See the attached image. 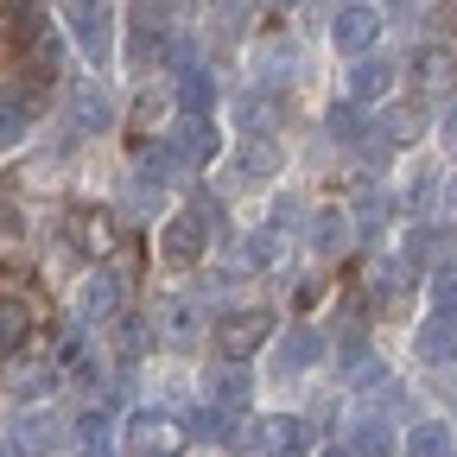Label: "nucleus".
Instances as JSON below:
<instances>
[{
  "instance_id": "obj_33",
  "label": "nucleus",
  "mask_w": 457,
  "mask_h": 457,
  "mask_svg": "<svg viewBox=\"0 0 457 457\" xmlns=\"http://www.w3.org/2000/svg\"><path fill=\"white\" fill-rule=\"evenodd\" d=\"M279 242H273V228H254V236L242 242V267H273Z\"/></svg>"
},
{
  "instance_id": "obj_34",
  "label": "nucleus",
  "mask_w": 457,
  "mask_h": 457,
  "mask_svg": "<svg viewBox=\"0 0 457 457\" xmlns=\"http://www.w3.org/2000/svg\"><path fill=\"white\" fill-rule=\"evenodd\" d=\"M438 185H445L438 171H413V185H407V204H413V210H432V204H438Z\"/></svg>"
},
{
  "instance_id": "obj_5",
  "label": "nucleus",
  "mask_w": 457,
  "mask_h": 457,
  "mask_svg": "<svg viewBox=\"0 0 457 457\" xmlns=\"http://www.w3.org/2000/svg\"><path fill=\"white\" fill-rule=\"evenodd\" d=\"M210 153H216V128L204 121V114H179L171 121V140H165V159H171V171H197V165H210Z\"/></svg>"
},
{
  "instance_id": "obj_35",
  "label": "nucleus",
  "mask_w": 457,
  "mask_h": 457,
  "mask_svg": "<svg viewBox=\"0 0 457 457\" xmlns=\"http://www.w3.org/2000/svg\"><path fill=\"white\" fill-rule=\"evenodd\" d=\"M432 312H445V318H457V273L445 267L438 279H432Z\"/></svg>"
},
{
  "instance_id": "obj_20",
  "label": "nucleus",
  "mask_w": 457,
  "mask_h": 457,
  "mask_svg": "<svg viewBox=\"0 0 457 457\" xmlns=\"http://www.w3.org/2000/svg\"><path fill=\"white\" fill-rule=\"evenodd\" d=\"M32 337V305L0 293V356H20V343Z\"/></svg>"
},
{
  "instance_id": "obj_13",
  "label": "nucleus",
  "mask_w": 457,
  "mask_h": 457,
  "mask_svg": "<svg viewBox=\"0 0 457 457\" xmlns=\"http://www.w3.org/2000/svg\"><path fill=\"white\" fill-rule=\"evenodd\" d=\"M254 451L261 457H305L312 451V426L305 420H261V432H254Z\"/></svg>"
},
{
  "instance_id": "obj_18",
  "label": "nucleus",
  "mask_w": 457,
  "mask_h": 457,
  "mask_svg": "<svg viewBox=\"0 0 457 457\" xmlns=\"http://www.w3.org/2000/svg\"><path fill=\"white\" fill-rule=\"evenodd\" d=\"M7 432H13L7 445H13L20 457H45V451H51V438H57V420H51V413H20Z\"/></svg>"
},
{
  "instance_id": "obj_10",
  "label": "nucleus",
  "mask_w": 457,
  "mask_h": 457,
  "mask_svg": "<svg viewBox=\"0 0 457 457\" xmlns=\"http://www.w3.org/2000/svg\"><path fill=\"white\" fill-rule=\"evenodd\" d=\"M179 445H185L179 420H165V413H134L128 420V451L134 457H171Z\"/></svg>"
},
{
  "instance_id": "obj_28",
  "label": "nucleus",
  "mask_w": 457,
  "mask_h": 457,
  "mask_svg": "<svg viewBox=\"0 0 457 457\" xmlns=\"http://www.w3.org/2000/svg\"><path fill=\"white\" fill-rule=\"evenodd\" d=\"M57 369H64V375H77V381H96V375H102V369H96V350H89L83 337H71L64 350H57Z\"/></svg>"
},
{
  "instance_id": "obj_22",
  "label": "nucleus",
  "mask_w": 457,
  "mask_h": 457,
  "mask_svg": "<svg viewBox=\"0 0 457 457\" xmlns=\"http://www.w3.org/2000/svg\"><path fill=\"white\" fill-rule=\"evenodd\" d=\"M413 83H420L426 96L451 83V51H445V45H420V51H413Z\"/></svg>"
},
{
  "instance_id": "obj_6",
  "label": "nucleus",
  "mask_w": 457,
  "mask_h": 457,
  "mask_svg": "<svg viewBox=\"0 0 457 457\" xmlns=\"http://www.w3.org/2000/svg\"><path fill=\"white\" fill-rule=\"evenodd\" d=\"M267 330H273V312L248 305V312H228V318L216 324V343H222L228 362H242V356H254L261 343H267Z\"/></svg>"
},
{
  "instance_id": "obj_39",
  "label": "nucleus",
  "mask_w": 457,
  "mask_h": 457,
  "mask_svg": "<svg viewBox=\"0 0 457 457\" xmlns=\"http://www.w3.org/2000/svg\"><path fill=\"white\" fill-rule=\"evenodd\" d=\"M0 457H13V445H7V438H0Z\"/></svg>"
},
{
  "instance_id": "obj_2",
  "label": "nucleus",
  "mask_w": 457,
  "mask_h": 457,
  "mask_svg": "<svg viewBox=\"0 0 457 457\" xmlns=\"http://www.w3.org/2000/svg\"><path fill=\"white\" fill-rule=\"evenodd\" d=\"M204 248H210V222H204L197 210L165 216V228H159V254H165V267H197Z\"/></svg>"
},
{
  "instance_id": "obj_19",
  "label": "nucleus",
  "mask_w": 457,
  "mask_h": 457,
  "mask_svg": "<svg viewBox=\"0 0 457 457\" xmlns=\"http://www.w3.org/2000/svg\"><path fill=\"white\" fill-rule=\"evenodd\" d=\"M350 457H387L394 451V432H387V420L381 413H356V426H350V445H343Z\"/></svg>"
},
{
  "instance_id": "obj_40",
  "label": "nucleus",
  "mask_w": 457,
  "mask_h": 457,
  "mask_svg": "<svg viewBox=\"0 0 457 457\" xmlns=\"http://www.w3.org/2000/svg\"><path fill=\"white\" fill-rule=\"evenodd\" d=\"M324 457H350V451H324Z\"/></svg>"
},
{
  "instance_id": "obj_15",
  "label": "nucleus",
  "mask_w": 457,
  "mask_h": 457,
  "mask_svg": "<svg viewBox=\"0 0 457 457\" xmlns=\"http://www.w3.org/2000/svg\"><path fill=\"white\" fill-rule=\"evenodd\" d=\"M394 57H375V51H362L356 57V71H350V102H381L387 89H394Z\"/></svg>"
},
{
  "instance_id": "obj_32",
  "label": "nucleus",
  "mask_w": 457,
  "mask_h": 457,
  "mask_svg": "<svg viewBox=\"0 0 457 457\" xmlns=\"http://www.w3.org/2000/svg\"><path fill=\"white\" fill-rule=\"evenodd\" d=\"M445 248H451V236H445V228L420 222V228H413V242H407V261H420V267H426V261H432V254H445Z\"/></svg>"
},
{
  "instance_id": "obj_4",
  "label": "nucleus",
  "mask_w": 457,
  "mask_h": 457,
  "mask_svg": "<svg viewBox=\"0 0 457 457\" xmlns=\"http://www.w3.org/2000/svg\"><path fill=\"white\" fill-rule=\"evenodd\" d=\"M165 51H171L165 7H159V0H140V13H134V26H128V57H134V71H153Z\"/></svg>"
},
{
  "instance_id": "obj_29",
  "label": "nucleus",
  "mask_w": 457,
  "mask_h": 457,
  "mask_svg": "<svg viewBox=\"0 0 457 457\" xmlns=\"http://www.w3.org/2000/svg\"><path fill=\"white\" fill-rule=\"evenodd\" d=\"M210 102H216V89H210V71H185V77H179V108H191V114H210Z\"/></svg>"
},
{
  "instance_id": "obj_17",
  "label": "nucleus",
  "mask_w": 457,
  "mask_h": 457,
  "mask_svg": "<svg viewBox=\"0 0 457 457\" xmlns=\"http://www.w3.org/2000/svg\"><path fill=\"white\" fill-rule=\"evenodd\" d=\"M204 381H210V400H216L222 413H242V407H248V387H254V381H248L242 362H222V369H210Z\"/></svg>"
},
{
  "instance_id": "obj_23",
  "label": "nucleus",
  "mask_w": 457,
  "mask_h": 457,
  "mask_svg": "<svg viewBox=\"0 0 457 457\" xmlns=\"http://www.w3.org/2000/svg\"><path fill=\"white\" fill-rule=\"evenodd\" d=\"M77 445H83V457H114V426H108V413H77Z\"/></svg>"
},
{
  "instance_id": "obj_41",
  "label": "nucleus",
  "mask_w": 457,
  "mask_h": 457,
  "mask_svg": "<svg viewBox=\"0 0 457 457\" xmlns=\"http://www.w3.org/2000/svg\"><path fill=\"white\" fill-rule=\"evenodd\" d=\"M273 7H293V0H273Z\"/></svg>"
},
{
  "instance_id": "obj_9",
  "label": "nucleus",
  "mask_w": 457,
  "mask_h": 457,
  "mask_svg": "<svg viewBox=\"0 0 457 457\" xmlns=\"http://www.w3.org/2000/svg\"><path fill=\"white\" fill-rule=\"evenodd\" d=\"M108 0H71V38L83 45L89 64H108Z\"/></svg>"
},
{
  "instance_id": "obj_38",
  "label": "nucleus",
  "mask_w": 457,
  "mask_h": 457,
  "mask_svg": "<svg viewBox=\"0 0 457 457\" xmlns=\"http://www.w3.org/2000/svg\"><path fill=\"white\" fill-rule=\"evenodd\" d=\"M445 146H457V102L445 108Z\"/></svg>"
},
{
  "instance_id": "obj_3",
  "label": "nucleus",
  "mask_w": 457,
  "mask_h": 457,
  "mask_svg": "<svg viewBox=\"0 0 457 457\" xmlns=\"http://www.w3.org/2000/svg\"><path fill=\"white\" fill-rule=\"evenodd\" d=\"M279 171V153H273V140H242L236 153L222 159V191H254V185H267Z\"/></svg>"
},
{
  "instance_id": "obj_21",
  "label": "nucleus",
  "mask_w": 457,
  "mask_h": 457,
  "mask_svg": "<svg viewBox=\"0 0 457 457\" xmlns=\"http://www.w3.org/2000/svg\"><path fill=\"white\" fill-rule=\"evenodd\" d=\"M420 356H426V362H451V356H457V318L426 312V324H420Z\"/></svg>"
},
{
  "instance_id": "obj_16",
  "label": "nucleus",
  "mask_w": 457,
  "mask_h": 457,
  "mask_svg": "<svg viewBox=\"0 0 457 457\" xmlns=\"http://www.w3.org/2000/svg\"><path fill=\"white\" fill-rule=\"evenodd\" d=\"M273 121H279V102H273L267 89L236 96V128H242L248 140H267V134H273Z\"/></svg>"
},
{
  "instance_id": "obj_31",
  "label": "nucleus",
  "mask_w": 457,
  "mask_h": 457,
  "mask_svg": "<svg viewBox=\"0 0 457 457\" xmlns=\"http://www.w3.org/2000/svg\"><path fill=\"white\" fill-rule=\"evenodd\" d=\"M324 134H330V140H343V146H350V140H362L356 102H330V114H324Z\"/></svg>"
},
{
  "instance_id": "obj_27",
  "label": "nucleus",
  "mask_w": 457,
  "mask_h": 457,
  "mask_svg": "<svg viewBox=\"0 0 457 457\" xmlns=\"http://www.w3.org/2000/svg\"><path fill=\"white\" fill-rule=\"evenodd\" d=\"M375 128H381L387 146H407V140H420V108H387Z\"/></svg>"
},
{
  "instance_id": "obj_24",
  "label": "nucleus",
  "mask_w": 457,
  "mask_h": 457,
  "mask_svg": "<svg viewBox=\"0 0 457 457\" xmlns=\"http://www.w3.org/2000/svg\"><path fill=\"white\" fill-rule=\"evenodd\" d=\"M407 457H451V426L445 420H420L407 432Z\"/></svg>"
},
{
  "instance_id": "obj_25",
  "label": "nucleus",
  "mask_w": 457,
  "mask_h": 457,
  "mask_svg": "<svg viewBox=\"0 0 457 457\" xmlns=\"http://www.w3.org/2000/svg\"><path fill=\"white\" fill-rule=\"evenodd\" d=\"M343 242H350V210H318V222H312V248H318V254H337Z\"/></svg>"
},
{
  "instance_id": "obj_12",
  "label": "nucleus",
  "mask_w": 457,
  "mask_h": 457,
  "mask_svg": "<svg viewBox=\"0 0 457 457\" xmlns=\"http://www.w3.org/2000/svg\"><path fill=\"white\" fill-rule=\"evenodd\" d=\"M121 312V273L114 267H96L83 286H77V318L83 324H102V318H114Z\"/></svg>"
},
{
  "instance_id": "obj_11",
  "label": "nucleus",
  "mask_w": 457,
  "mask_h": 457,
  "mask_svg": "<svg viewBox=\"0 0 457 457\" xmlns=\"http://www.w3.org/2000/svg\"><path fill=\"white\" fill-rule=\"evenodd\" d=\"M375 38H381V13H375V7H343V13L330 20V45H337L343 57L375 51Z\"/></svg>"
},
{
  "instance_id": "obj_14",
  "label": "nucleus",
  "mask_w": 457,
  "mask_h": 457,
  "mask_svg": "<svg viewBox=\"0 0 457 457\" xmlns=\"http://www.w3.org/2000/svg\"><path fill=\"white\" fill-rule=\"evenodd\" d=\"M108 121H114V102H108V89H102V83H77V89H71V128L89 140V134H102Z\"/></svg>"
},
{
  "instance_id": "obj_1",
  "label": "nucleus",
  "mask_w": 457,
  "mask_h": 457,
  "mask_svg": "<svg viewBox=\"0 0 457 457\" xmlns=\"http://www.w3.org/2000/svg\"><path fill=\"white\" fill-rule=\"evenodd\" d=\"M71 248L77 254H89V261H108V254H128V236H121V222H114V210H102V204H83V210H71Z\"/></svg>"
},
{
  "instance_id": "obj_30",
  "label": "nucleus",
  "mask_w": 457,
  "mask_h": 457,
  "mask_svg": "<svg viewBox=\"0 0 457 457\" xmlns=\"http://www.w3.org/2000/svg\"><path fill=\"white\" fill-rule=\"evenodd\" d=\"M26 128H32V108L20 96H0V146H13Z\"/></svg>"
},
{
  "instance_id": "obj_7",
  "label": "nucleus",
  "mask_w": 457,
  "mask_h": 457,
  "mask_svg": "<svg viewBox=\"0 0 457 457\" xmlns=\"http://www.w3.org/2000/svg\"><path fill=\"white\" fill-rule=\"evenodd\" d=\"M318 362H324V337L305 330V324H293V330L273 343V375H279V381H299V375H312Z\"/></svg>"
},
{
  "instance_id": "obj_8",
  "label": "nucleus",
  "mask_w": 457,
  "mask_h": 457,
  "mask_svg": "<svg viewBox=\"0 0 457 457\" xmlns=\"http://www.w3.org/2000/svg\"><path fill=\"white\" fill-rule=\"evenodd\" d=\"M57 381H64L57 356H7V394L13 400H45Z\"/></svg>"
},
{
  "instance_id": "obj_37",
  "label": "nucleus",
  "mask_w": 457,
  "mask_h": 457,
  "mask_svg": "<svg viewBox=\"0 0 457 457\" xmlns=\"http://www.w3.org/2000/svg\"><path fill=\"white\" fill-rule=\"evenodd\" d=\"M146 350V318H121V356H140Z\"/></svg>"
},
{
  "instance_id": "obj_26",
  "label": "nucleus",
  "mask_w": 457,
  "mask_h": 457,
  "mask_svg": "<svg viewBox=\"0 0 457 457\" xmlns=\"http://www.w3.org/2000/svg\"><path fill=\"white\" fill-rule=\"evenodd\" d=\"M159 324H165V343H171V350H185V343L197 337V312H191L185 299H171V305L159 312Z\"/></svg>"
},
{
  "instance_id": "obj_36",
  "label": "nucleus",
  "mask_w": 457,
  "mask_h": 457,
  "mask_svg": "<svg viewBox=\"0 0 457 457\" xmlns=\"http://www.w3.org/2000/svg\"><path fill=\"white\" fill-rule=\"evenodd\" d=\"M248 7H254V0H216V32H242Z\"/></svg>"
}]
</instances>
